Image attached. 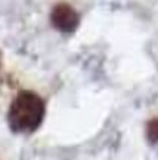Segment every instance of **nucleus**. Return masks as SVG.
Masks as SVG:
<instances>
[{"mask_svg": "<svg viewBox=\"0 0 158 160\" xmlns=\"http://www.w3.org/2000/svg\"><path fill=\"white\" fill-rule=\"evenodd\" d=\"M146 138L152 144L158 142V118H154L146 123Z\"/></svg>", "mask_w": 158, "mask_h": 160, "instance_id": "obj_3", "label": "nucleus"}, {"mask_svg": "<svg viewBox=\"0 0 158 160\" xmlns=\"http://www.w3.org/2000/svg\"><path fill=\"white\" fill-rule=\"evenodd\" d=\"M0 66H2V60H0Z\"/></svg>", "mask_w": 158, "mask_h": 160, "instance_id": "obj_4", "label": "nucleus"}, {"mask_svg": "<svg viewBox=\"0 0 158 160\" xmlns=\"http://www.w3.org/2000/svg\"><path fill=\"white\" fill-rule=\"evenodd\" d=\"M50 22L53 28H56L59 32L63 34H72L78 29L81 18L75 8L66 3V2H59L57 5L53 6L50 12Z\"/></svg>", "mask_w": 158, "mask_h": 160, "instance_id": "obj_2", "label": "nucleus"}, {"mask_svg": "<svg viewBox=\"0 0 158 160\" xmlns=\"http://www.w3.org/2000/svg\"><path fill=\"white\" fill-rule=\"evenodd\" d=\"M45 116V103L37 92L22 90L10 103L7 123L15 134H32L38 129Z\"/></svg>", "mask_w": 158, "mask_h": 160, "instance_id": "obj_1", "label": "nucleus"}]
</instances>
